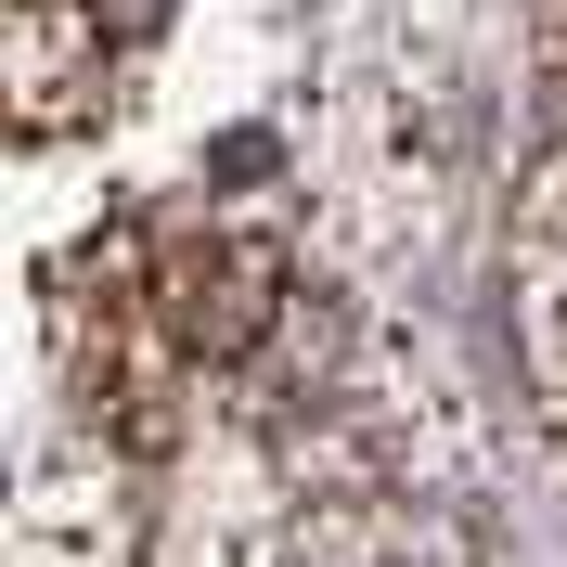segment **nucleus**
Wrapping results in <instances>:
<instances>
[{
    "label": "nucleus",
    "mask_w": 567,
    "mask_h": 567,
    "mask_svg": "<svg viewBox=\"0 0 567 567\" xmlns=\"http://www.w3.org/2000/svg\"><path fill=\"white\" fill-rule=\"evenodd\" d=\"M13 567H130V491L104 439H39L13 491Z\"/></svg>",
    "instance_id": "nucleus-1"
},
{
    "label": "nucleus",
    "mask_w": 567,
    "mask_h": 567,
    "mask_svg": "<svg viewBox=\"0 0 567 567\" xmlns=\"http://www.w3.org/2000/svg\"><path fill=\"white\" fill-rule=\"evenodd\" d=\"M503 297H516V374H529V400L567 425V142L529 168V194H516Z\"/></svg>",
    "instance_id": "nucleus-2"
}]
</instances>
